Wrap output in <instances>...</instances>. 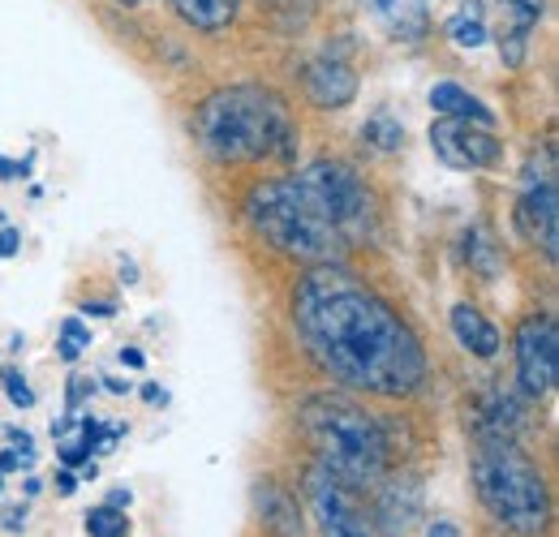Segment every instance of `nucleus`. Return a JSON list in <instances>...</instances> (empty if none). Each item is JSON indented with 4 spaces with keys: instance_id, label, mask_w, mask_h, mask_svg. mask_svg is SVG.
<instances>
[{
    "instance_id": "obj_1",
    "label": "nucleus",
    "mask_w": 559,
    "mask_h": 537,
    "mask_svg": "<svg viewBox=\"0 0 559 537\" xmlns=\"http://www.w3.org/2000/svg\"><path fill=\"white\" fill-rule=\"evenodd\" d=\"M293 323L310 357L357 392L409 396L426 379V353L414 327L341 263H319L297 279Z\"/></svg>"
},
{
    "instance_id": "obj_2",
    "label": "nucleus",
    "mask_w": 559,
    "mask_h": 537,
    "mask_svg": "<svg viewBox=\"0 0 559 537\" xmlns=\"http://www.w3.org/2000/svg\"><path fill=\"white\" fill-rule=\"evenodd\" d=\"M194 142L215 164H259L272 155L293 159L297 130L280 95L263 86H228L199 104Z\"/></svg>"
},
{
    "instance_id": "obj_3",
    "label": "nucleus",
    "mask_w": 559,
    "mask_h": 537,
    "mask_svg": "<svg viewBox=\"0 0 559 537\" xmlns=\"http://www.w3.org/2000/svg\"><path fill=\"white\" fill-rule=\"evenodd\" d=\"M246 219L250 228L288 259L301 263H341L349 241L336 232V224L314 206V199L297 186V177L280 181H259L246 199Z\"/></svg>"
},
{
    "instance_id": "obj_4",
    "label": "nucleus",
    "mask_w": 559,
    "mask_h": 537,
    "mask_svg": "<svg viewBox=\"0 0 559 537\" xmlns=\"http://www.w3.org/2000/svg\"><path fill=\"white\" fill-rule=\"evenodd\" d=\"M474 486L490 516L521 537H538L551 525V499L547 481L530 456L512 439L499 434H478L474 448Z\"/></svg>"
},
{
    "instance_id": "obj_5",
    "label": "nucleus",
    "mask_w": 559,
    "mask_h": 537,
    "mask_svg": "<svg viewBox=\"0 0 559 537\" xmlns=\"http://www.w3.org/2000/svg\"><path fill=\"white\" fill-rule=\"evenodd\" d=\"M301 430L319 452V465L332 469L349 486H370L383 477L388 439L379 421L341 396H310L301 404Z\"/></svg>"
},
{
    "instance_id": "obj_6",
    "label": "nucleus",
    "mask_w": 559,
    "mask_h": 537,
    "mask_svg": "<svg viewBox=\"0 0 559 537\" xmlns=\"http://www.w3.org/2000/svg\"><path fill=\"white\" fill-rule=\"evenodd\" d=\"M297 186L314 199V206L336 224V232L357 246L374 232V199L361 186V177L341 159H314L297 172Z\"/></svg>"
},
{
    "instance_id": "obj_7",
    "label": "nucleus",
    "mask_w": 559,
    "mask_h": 537,
    "mask_svg": "<svg viewBox=\"0 0 559 537\" xmlns=\"http://www.w3.org/2000/svg\"><path fill=\"white\" fill-rule=\"evenodd\" d=\"M516 228L525 241L543 246L547 259H556L559 241V194H556V155L547 146L543 159H530L525 168V186L516 199Z\"/></svg>"
},
{
    "instance_id": "obj_8",
    "label": "nucleus",
    "mask_w": 559,
    "mask_h": 537,
    "mask_svg": "<svg viewBox=\"0 0 559 537\" xmlns=\"http://www.w3.org/2000/svg\"><path fill=\"white\" fill-rule=\"evenodd\" d=\"M306 494H310V508L319 516V529L323 537H374V525L366 516V508L357 503L349 481H341L332 469L314 465L306 477Z\"/></svg>"
},
{
    "instance_id": "obj_9",
    "label": "nucleus",
    "mask_w": 559,
    "mask_h": 537,
    "mask_svg": "<svg viewBox=\"0 0 559 537\" xmlns=\"http://www.w3.org/2000/svg\"><path fill=\"white\" fill-rule=\"evenodd\" d=\"M430 146L435 155L456 168V172H478V168H495L503 159V142L495 138L490 126H474V121H456V117H439L430 126Z\"/></svg>"
},
{
    "instance_id": "obj_10",
    "label": "nucleus",
    "mask_w": 559,
    "mask_h": 537,
    "mask_svg": "<svg viewBox=\"0 0 559 537\" xmlns=\"http://www.w3.org/2000/svg\"><path fill=\"white\" fill-rule=\"evenodd\" d=\"M559 374V332L551 314H530L516 327V379L530 396H547Z\"/></svg>"
},
{
    "instance_id": "obj_11",
    "label": "nucleus",
    "mask_w": 559,
    "mask_h": 537,
    "mask_svg": "<svg viewBox=\"0 0 559 537\" xmlns=\"http://www.w3.org/2000/svg\"><path fill=\"white\" fill-rule=\"evenodd\" d=\"M301 82H306V99L314 108H349L357 99V73L345 61H332V57L306 65Z\"/></svg>"
},
{
    "instance_id": "obj_12",
    "label": "nucleus",
    "mask_w": 559,
    "mask_h": 537,
    "mask_svg": "<svg viewBox=\"0 0 559 537\" xmlns=\"http://www.w3.org/2000/svg\"><path fill=\"white\" fill-rule=\"evenodd\" d=\"M430 108L439 117H456V121H474V126H495V112H490L474 91H465L456 82H435L430 86Z\"/></svg>"
},
{
    "instance_id": "obj_13",
    "label": "nucleus",
    "mask_w": 559,
    "mask_h": 537,
    "mask_svg": "<svg viewBox=\"0 0 559 537\" xmlns=\"http://www.w3.org/2000/svg\"><path fill=\"white\" fill-rule=\"evenodd\" d=\"M254 503H259V516L263 525L272 529L276 537H301V516H297V503L280 490L272 477H263L254 486Z\"/></svg>"
},
{
    "instance_id": "obj_14",
    "label": "nucleus",
    "mask_w": 559,
    "mask_h": 537,
    "mask_svg": "<svg viewBox=\"0 0 559 537\" xmlns=\"http://www.w3.org/2000/svg\"><path fill=\"white\" fill-rule=\"evenodd\" d=\"M452 332H456V339L474 353V357H483V361H490L495 353H499V327L495 323H487L483 319V310H474V306H452Z\"/></svg>"
},
{
    "instance_id": "obj_15",
    "label": "nucleus",
    "mask_w": 559,
    "mask_h": 537,
    "mask_svg": "<svg viewBox=\"0 0 559 537\" xmlns=\"http://www.w3.org/2000/svg\"><path fill=\"white\" fill-rule=\"evenodd\" d=\"M177 9V17L203 35H219L233 26L237 17V0H168Z\"/></svg>"
},
{
    "instance_id": "obj_16",
    "label": "nucleus",
    "mask_w": 559,
    "mask_h": 537,
    "mask_svg": "<svg viewBox=\"0 0 559 537\" xmlns=\"http://www.w3.org/2000/svg\"><path fill=\"white\" fill-rule=\"evenodd\" d=\"M379 13H383V22L392 26L396 39L418 44L426 35V0H379Z\"/></svg>"
},
{
    "instance_id": "obj_17",
    "label": "nucleus",
    "mask_w": 559,
    "mask_h": 537,
    "mask_svg": "<svg viewBox=\"0 0 559 537\" xmlns=\"http://www.w3.org/2000/svg\"><path fill=\"white\" fill-rule=\"evenodd\" d=\"M361 142H366L370 151H379V155H392V151L405 146V126H401L392 112H374V117L361 126Z\"/></svg>"
},
{
    "instance_id": "obj_18",
    "label": "nucleus",
    "mask_w": 559,
    "mask_h": 537,
    "mask_svg": "<svg viewBox=\"0 0 559 537\" xmlns=\"http://www.w3.org/2000/svg\"><path fill=\"white\" fill-rule=\"evenodd\" d=\"M448 39L456 48H483L487 44V22H483V9L478 4H465L461 13L448 17Z\"/></svg>"
},
{
    "instance_id": "obj_19",
    "label": "nucleus",
    "mask_w": 559,
    "mask_h": 537,
    "mask_svg": "<svg viewBox=\"0 0 559 537\" xmlns=\"http://www.w3.org/2000/svg\"><path fill=\"white\" fill-rule=\"evenodd\" d=\"M499 4V26H512V31H534L538 22H543V13H547V0H495Z\"/></svg>"
},
{
    "instance_id": "obj_20",
    "label": "nucleus",
    "mask_w": 559,
    "mask_h": 537,
    "mask_svg": "<svg viewBox=\"0 0 559 537\" xmlns=\"http://www.w3.org/2000/svg\"><path fill=\"white\" fill-rule=\"evenodd\" d=\"M465 254H469V267L478 271L483 279H495V275H499V250H495L487 228L465 232Z\"/></svg>"
},
{
    "instance_id": "obj_21",
    "label": "nucleus",
    "mask_w": 559,
    "mask_h": 537,
    "mask_svg": "<svg viewBox=\"0 0 559 537\" xmlns=\"http://www.w3.org/2000/svg\"><path fill=\"white\" fill-rule=\"evenodd\" d=\"M86 529H91V537H126L130 534V521L108 503V508H95L86 516Z\"/></svg>"
},
{
    "instance_id": "obj_22",
    "label": "nucleus",
    "mask_w": 559,
    "mask_h": 537,
    "mask_svg": "<svg viewBox=\"0 0 559 537\" xmlns=\"http://www.w3.org/2000/svg\"><path fill=\"white\" fill-rule=\"evenodd\" d=\"M525 48H530V35L525 31H512V26H499V57L503 65H521L525 61Z\"/></svg>"
},
{
    "instance_id": "obj_23",
    "label": "nucleus",
    "mask_w": 559,
    "mask_h": 537,
    "mask_svg": "<svg viewBox=\"0 0 559 537\" xmlns=\"http://www.w3.org/2000/svg\"><path fill=\"white\" fill-rule=\"evenodd\" d=\"M86 344H91V332H86L78 319H66V323H61V357H66V361H73V357H78Z\"/></svg>"
},
{
    "instance_id": "obj_24",
    "label": "nucleus",
    "mask_w": 559,
    "mask_h": 537,
    "mask_svg": "<svg viewBox=\"0 0 559 537\" xmlns=\"http://www.w3.org/2000/svg\"><path fill=\"white\" fill-rule=\"evenodd\" d=\"M4 392H9V401L17 404V408H31V404H35V392H31V387L22 383V374H13V370L4 374Z\"/></svg>"
},
{
    "instance_id": "obj_25",
    "label": "nucleus",
    "mask_w": 559,
    "mask_h": 537,
    "mask_svg": "<svg viewBox=\"0 0 559 537\" xmlns=\"http://www.w3.org/2000/svg\"><path fill=\"white\" fill-rule=\"evenodd\" d=\"M61 461H66V465H91L86 439H66V443H61Z\"/></svg>"
},
{
    "instance_id": "obj_26",
    "label": "nucleus",
    "mask_w": 559,
    "mask_h": 537,
    "mask_svg": "<svg viewBox=\"0 0 559 537\" xmlns=\"http://www.w3.org/2000/svg\"><path fill=\"white\" fill-rule=\"evenodd\" d=\"M13 254H17V232L4 228V232H0V259H13Z\"/></svg>"
},
{
    "instance_id": "obj_27",
    "label": "nucleus",
    "mask_w": 559,
    "mask_h": 537,
    "mask_svg": "<svg viewBox=\"0 0 559 537\" xmlns=\"http://www.w3.org/2000/svg\"><path fill=\"white\" fill-rule=\"evenodd\" d=\"M0 177H4V181H13V177H26V164H9V159L0 155Z\"/></svg>"
},
{
    "instance_id": "obj_28",
    "label": "nucleus",
    "mask_w": 559,
    "mask_h": 537,
    "mask_svg": "<svg viewBox=\"0 0 559 537\" xmlns=\"http://www.w3.org/2000/svg\"><path fill=\"white\" fill-rule=\"evenodd\" d=\"M142 361H146V357H142L139 348H121V366H130V370H142Z\"/></svg>"
},
{
    "instance_id": "obj_29",
    "label": "nucleus",
    "mask_w": 559,
    "mask_h": 537,
    "mask_svg": "<svg viewBox=\"0 0 559 537\" xmlns=\"http://www.w3.org/2000/svg\"><path fill=\"white\" fill-rule=\"evenodd\" d=\"M57 490H61V494H73V490H78V477H73L70 469L57 473Z\"/></svg>"
},
{
    "instance_id": "obj_30",
    "label": "nucleus",
    "mask_w": 559,
    "mask_h": 537,
    "mask_svg": "<svg viewBox=\"0 0 559 537\" xmlns=\"http://www.w3.org/2000/svg\"><path fill=\"white\" fill-rule=\"evenodd\" d=\"M142 401H146V404H164V401H168V396H164V387H155V383H146V387H142Z\"/></svg>"
},
{
    "instance_id": "obj_31",
    "label": "nucleus",
    "mask_w": 559,
    "mask_h": 537,
    "mask_svg": "<svg viewBox=\"0 0 559 537\" xmlns=\"http://www.w3.org/2000/svg\"><path fill=\"white\" fill-rule=\"evenodd\" d=\"M13 469H22V456L17 452H4L0 456V473H13Z\"/></svg>"
},
{
    "instance_id": "obj_32",
    "label": "nucleus",
    "mask_w": 559,
    "mask_h": 537,
    "mask_svg": "<svg viewBox=\"0 0 559 537\" xmlns=\"http://www.w3.org/2000/svg\"><path fill=\"white\" fill-rule=\"evenodd\" d=\"M430 537H456V529H452V525H448V521H439V525H435V529H430Z\"/></svg>"
},
{
    "instance_id": "obj_33",
    "label": "nucleus",
    "mask_w": 559,
    "mask_h": 537,
    "mask_svg": "<svg viewBox=\"0 0 559 537\" xmlns=\"http://www.w3.org/2000/svg\"><path fill=\"white\" fill-rule=\"evenodd\" d=\"M104 387H108V392H130V379H108Z\"/></svg>"
},
{
    "instance_id": "obj_34",
    "label": "nucleus",
    "mask_w": 559,
    "mask_h": 537,
    "mask_svg": "<svg viewBox=\"0 0 559 537\" xmlns=\"http://www.w3.org/2000/svg\"><path fill=\"white\" fill-rule=\"evenodd\" d=\"M121 503L130 508V490H112V508H121Z\"/></svg>"
},
{
    "instance_id": "obj_35",
    "label": "nucleus",
    "mask_w": 559,
    "mask_h": 537,
    "mask_svg": "<svg viewBox=\"0 0 559 537\" xmlns=\"http://www.w3.org/2000/svg\"><path fill=\"white\" fill-rule=\"evenodd\" d=\"M121 275H126V284H134V279H139V267H134V263H121Z\"/></svg>"
},
{
    "instance_id": "obj_36",
    "label": "nucleus",
    "mask_w": 559,
    "mask_h": 537,
    "mask_svg": "<svg viewBox=\"0 0 559 537\" xmlns=\"http://www.w3.org/2000/svg\"><path fill=\"white\" fill-rule=\"evenodd\" d=\"M117 4H130L134 9V4H146V0H117Z\"/></svg>"
},
{
    "instance_id": "obj_37",
    "label": "nucleus",
    "mask_w": 559,
    "mask_h": 537,
    "mask_svg": "<svg viewBox=\"0 0 559 537\" xmlns=\"http://www.w3.org/2000/svg\"><path fill=\"white\" fill-rule=\"evenodd\" d=\"M0 490H4V473H0Z\"/></svg>"
}]
</instances>
